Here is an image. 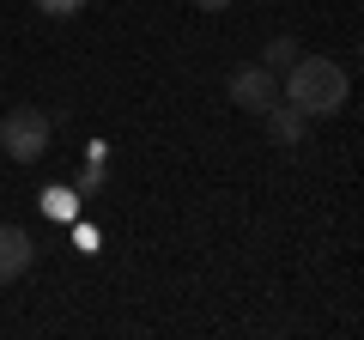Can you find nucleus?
<instances>
[{
  "label": "nucleus",
  "mask_w": 364,
  "mask_h": 340,
  "mask_svg": "<svg viewBox=\"0 0 364 340\" xmlns=\"http://www.w3.org/2000/svg\"><path fill=\"white\" fill-rule=\"evenodd\" d=\"M286 97L298 116H340L346 110V97H352V79H346V67L340 61H328V55H298V61L286 67Z\"/></svg>",
  "instance_id": "1"
},
{
  "label": "nucleus",
  "mask_w": 364,
  "mask_h": 340,
  "mask_svg": "<svg viewBox=\"0 0 364 340\" xmlns=\"http://www.w3.org/2000/svg\"><path fill=\"white\" fill-rule=\"evenodd\" d=\"M49 140H55V116L49 110L18 104V110L0 116V152L13 158V164H37V158L49 152Z\"/></svg>",
  "instance_id": "2"
},
{
  "label": "nucleus",
  "mask_w": 364,
  "mask_h": 340,
  "mask_svg": "<svg viewBox=\"0 0 364 340\" xmlns=\"http://www.w3.org/2000/svg\"><path fill=\"white\" fill-rule=\"evenodd\" d=\"M225 92H231V104H237V110H249V116H267V110L279 104V73H273V67H261V61L231 67Z\"/></svg>",
  "instance_id": "3"
},
{
  "label": "nucleus",
  "mask_w": 364,
  "mask_h": 340,
  "mask_svg": "<svg viewBox=\"0 0 364 340\" xmlns=\"http://www.w3.org/2000/svg\"><path fill=\"white\" fill-rule=\"evenodd\" d=\"M31 262H37V237H31L25 225H6V219H0V286L25 280Z\"/></svg>",
  "instance_id": "4"
},
{
  "label": "nucleus",
  "mask_w": 364,
  "mask_h": 340,
  "mask_svg": "<svg viewBox=\"0 0 364 340\" xmlns=\"http://www.w3.org/2000/svg\"><path fill=\"white\" fill-rule=\"evenodd\" d=\"M261 128H267V140H273V146H286V152H291V146H304V134H310V116H298V110L279 97V104L261 116Z\"/></svg>",
  "instance_id": "5"
},
{
  "label": "nucleus",
  "mask_w": 364,
  "mask_h": 340,
  "mask_svg": "<svg viewBox=\"0 0 364 340\" xmlns=\"http://www.w3.org/2000/svg\"><path fill=\"white\" fill-rule=\"evenodd\" d=\"M298 55H304V49H298V37H273L267 49H261V67H273V73H286V67L298 61Z\"/></svg>",
  "instance_id": "6"
},
{
  "label": "nucleus",
  "mask_w": 364,
  "mask_h": 340,
  "mask_svg": "<svg viewBox=\"0 0 364 340\" xmlns=\"http://www.w3.org/2000/svg\"><path fill=\"white\" fill-rule=\"evenodd\" d=\"M43 213H49L55 225H67V219H73V213H79V201L67 195V188H55V195H43Z\"/></svg>",
  "instance_id": "7"
},
{
  "label": "nucleus",
  "mask_w": 364,
  "mask_h": 340,
  "mask_svg": "<svg viewBox=\"0 0 364 340\" xmlns=\"http://www.w3.org/2000/svg\"><path fill=\"white\" fill-rule=\"evenodd\" d=\"M91 0H37V13H49V18H73V13H85Z\"/></svg>",
  "instance_id": "8"
},
{
  "label": "nucleus",
  "mask_w": 364,
  "mask_h": 340,
  "mask_svg": "<svg viewBox=\"0 0 364 340\" xmlns=\"http://www.w3.org/2000/svg\"><path fill=\"white\" fill-rule=\"evenodd\" d=\"M188 6H200V13H225V6H237V0H188Z\"/></svg>",
  "instance_id": "9"
}]
</instances>
